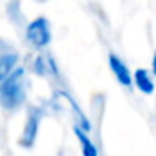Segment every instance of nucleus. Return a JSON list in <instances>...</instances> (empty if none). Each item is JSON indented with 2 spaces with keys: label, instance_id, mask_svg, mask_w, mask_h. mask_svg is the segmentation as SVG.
<instances>
[{
  "label": "nucleus",
  "instance_id": "f257e3e1",
  "mask_svg": "<svg viewBox=\"0 0 156 156\" xmlns=\"http://www.w3.org/2000/svg\"><path fill=\"white\" fill-rule=\"evenodd\" d=\"M25 71L24 67H15L0 82V106L5 111H15L25 101Z\"/></svg>",
  "mask_w": 156,
  "mask_h": 156
},
{
  "label": "nucleus",
  "instance_id": "f03ea898",
  "mask_svg": "<svg viewBox=\"0 0 156 156\" xmlns=\"http://www.w3.org/2000/svg\"><path fill=\"white\" fill-rule=\"evenodd\" d=\"M25 39L34 49H44L51 44V24L45 17H37L25 29Z\"/></svg>",
  "mask_w": 156,
  "mask_h": 156
},
{
  "label": "nucleus",
  "instance_id": "7ed1b4c3",
  "mask_svg": "<svg viewBox=\"0 0 156 156\" xmlns=\"http://www.w3.org/2000/svg\"><path fill=\"white\" fill-rule=\"evenodd\" d=\"M41 119H42V109L41 108H30L27 114V121H25L24 131L20 134L19 144L25 149H30L37 141V134H39V126H41Z\"/></svg>",
  "mask_w": 156,
  "mask_h": 156
},
{
  "label": "nucleus",
  "instance_id": "20e7f679",
  "mask_svg": "<svg viewBox=\"0 0 156 156\" xmlns=\"http://www.w3.org/2000/svg\"><path fill=\"white\" fill-rule=\"evenodd\" d=\"M109 67H111L114 77L119 81V84L124 87H131L133 86V76L129 67L122 62V59L116 54H109Z\"/></svg>",
  "mask_w": 156,
  "mask_h": 156
},
{
  "label": "nucleus",
  "instance_id": "39448f33",
  "mask_svg": "<svg viewBox=\"0 0 156 156\" xmlns=\"http://www.w3.org/2000/svg\"><path fill=\"white\" fill-rule=\"evenodd\" d=\"M55 98H59L62 102H66V104L72 109V114H74V118H76V128H79L81 131H84V133L91 129V122H89V119L86 118V114L81 111V108L76 104L74 99H72L67 92H57Z\"/></svg>",
  "mask_w": 156,
  "mask_h": 156
},
{
  "label": "nucleus",
  "instance_id": "423d86ee",
  "mask_svg": "<svg viewBox=\"0 0 156 156\" xmlns=\"http://www.w3.org/2000/svg\"><path fill=\"white\" fill-rule=\"evenodd\" d=\"M19 62V54L10 49L7 51H0V82L4 81L5 77H9L12 71L15 69Z\"/></svg>",
  "mask_w": 156,
  "mask_h": 156
},
{
  "label": "nucleus",
  "instance_id": "0eeeda50",
  "mask_svg": "<svg viewBox=\"0 0 156 156\" xmlns=\"http://www.w3.org/2000/svg\"><path fill=\"white\" fill-rule=\"evenodd\" d=\"M133 79H134L136 87H138L143 94H153L154 84H153V79H151V76H149V71H146V69H138V71H134V77Z\"/></svg>",
  "mask_w": 156,
  "mask_h": 156
},
{
  "label": "nucleus",
  "instance_id": "6e6552de",
  "mask_svg": "<svg viewBox=\"0 0 156 156\" xmlns=\"http://www.w3.org/2000/svg\"><path fill=\"white\" fill-rule=\"evenodd\" d=\"M74 133L77 136L79 143H81V149H82V156H99L98 153V148L94 146V143L87 138L84 131H81L79 128H74Z\"/></svg>",
  "mask_w": 156,
  "mask_h": 156
},
{
  "label": "nucleus",
  "instance_id": "1a4fd4ad",
  "mask_svg": "<svg viewBox=\"0 0 156 156\" xmlns=\"http://www.w3.org/2000/svg\"><path fill=\"white\" fill-rule=\"evenodd\" d=\"M7 14H9V17L12 19V20H20V19H24V15H22V12H20V7H19V0H12L10 4H9V7H7Z\"/></svg>",
  "mask_w": 156,
  "mask_h": 156
},
{
  "label": "nucleus",
  "instance_id": "9d476101",
  "mask_svg": "<svg viewBox=\"0 0 156 156\" xmlns=\"http://www.w3.org/2000/svg\"><path fill=\"white\" fill-rule=\"evenodd\" d=\"M35 2H41V4H44V2H47V0H35Z\"/></svg>",
  "mask_w": 156,
  "mask_h": 156
}]
</instances>
